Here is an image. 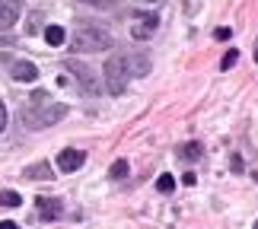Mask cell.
I'll use <instances>...</instances> for the list:
<instances>
[{"label": "cell", "instance_id": "obj_2", "mask_svg": "<svg viewBox=\"0 0 258 229\" xmlns=\"http://www.w3.org/2000/svg\"><path fill=\"white\" fill-rule=\"evenodd\" d=\"M112 48V35L102 26H80L71 35V51H108Z\"/></svg>", "mask_w": 258, "mask_h": 229}, {"label": "cell", "instance_id": "obj_21", "mask_svg": "<svg viewBox=\"0 0 258 229\" xmlns=\"http://www.w3.org/2000/svg\"><path fill=\"white\" fill-rule=\"evenodd\" d=\"M233 32H230V29H217V42H226V38H230Z\"/></svg>", "mask_w": 258, "mask_h": 229}, {"label": "cell", "instance_id": "obj_1", "mask_svg": "<svg viewBox=\"0 0 258 229\" xmlns=\"http://www.w3.org/2000/svg\"><path fill=\"white\" fill-rule=\"evenodd\" d=\"M64 115H67V105L57 102L51 93H42V89L29 96L26 108H23V118H26V124L32 127V131H45V127L57 124Z\"/></svg>", "mask_w": 258, "mask_h": 229}, {"label": "cell", "instance_id": "obj_4", "mask_svg": "<svg viewBox=\"0 0 258 229\" xmlns=\"http://www.w3.org/2000/svg\"><path fill=\"white\" fill-rule=\"evenodd\" d=\"M67 70H71L74 77H77V83H80V89L86 96H96L99 93V83H96V77H93V70L83 64V61H67Z\"/></svg>", "mask_w": 258, "mask_h": 229}, {"label": "cell", "instance_id": "obj_19", "mask_svg": "<svg viewBox=\"0 0 258 229\" xmlns=\"http://www.w3.org/2000/svg\"><path fill=\"white\" fill-rule=\"evenodd\" d=\"M236 57H239V51H226V54H223V64H220V67H223V70H230V67L236 64Z\"/></svg>", "mask_w": 258, "mask_h": 229}, {"label": "cell", "instance_id": "obj_15", "mask_svg": "<svg viewBox=\"0 0 258 229\" xmlns=\"http://www.w3.org/2000/svg\"><path fill=\"white\" fill-rule=\"evenodd\" d=\"M172 188H175V178L172 175H160V178H156V191H160V194H169Z\"/></svg>", "mask_w": 258, "mask_h": 229}, {"label": "cell", "instance_id": "obj_10", "mask_svg": "<svg viewBox=\"0 0 258 229\" xmlns=\"http://www.w3.org/2000/svg\"><path fill=\"white\" fill-rule=\"evenodd\" d=\"M35 77H38V70H35L32 61H13V80H19V83H32Z\"/></svg>", "mask_w": 258, "mask_h": 229}, {"label": "cell", "instance_id": "obj_8", "mask_svg": "<svg viewBox=\"0 0 258 229\" xmlns=\"http://www.w3.org/2000/svg\"><path fill=\"white\" fill-rule=\"evenodd\" d=\"M124 64H127V73H131V77H147L150 67H153L147 54H124Z\"/></svg>", "mask_w": 258, "mask_h": 229}, {"label": "cell", "instance_id": "obj_22", "mask_svg": "<svg viewBox=\"0 0 258 229\" xmlns=\"http://www.w3.org/2000/svg\"><path fill=\"white\" fill-rule=\"evenodd\" d=\"M4 127H7V105L0 102V131H4Z\"/></svg>", "mask_w": 258, "mask_h": 229}, {"label": "cell", "instance_id": "obj_13", "mask_svg": "<svg viewBox=\"0 0 258 229\" xmlns=\"http://www.w3.org/2000/svg\"><path fill=\"white\" fill-rule=\"evenodd\" d=\"M64 38H67V32H64L61 26H48V29H45V42L51 45V48H57V45H64Z\"/></svg>", "mask_w": 258, "mask_h": 229}, {"label": "cell", "instance_id": "obj_3", "mask_svg": "<svg viewBox=\"0 0 258 229\" xmlns=\"http://www.w3.org/2000/svg\"><path fill=\"white\" fill-rule=\"evenodd\" d=\"M105 73V89L112 96H121L127 89V80H131V73H127V64H124V54H112L102 67Z\"/></svg>", "mask_w": 258, "mask_h": 229}, {"label": "cell", "instance_id": "obj_14", "mask_svg": "<svg viewBox=\"0 0 258 229\" xmlns=\"http://www.w3.org/2000/svg\"><path fill=\"white\" fill-rule=\"evenodd\" d=\"M19 204H23L19 191H0V207H19Z\"/></svg>", "mask_w": 258, "mask_h": 229}, {"label": "cell", "instance_id": "obj_20", "mask_svg": "<svg viewBox=\"0 0 258 229\" xmlns=\"http://www.w3.org/2000/svg\"><path fill=\"white\" fill-rule=\"evenodd\" d=\"M230 169H233V172H242V159L233 156V159H230Z\"/></svg>", "mask_w": 258, "mask_h": 229}, {"label": "cell", "instance_id": "obj_9", "mask_svg": "<svg viewBox=\"0 0 258 229\" xmlns=\"http://www.w3.org/2000/svg\"><path fill=\"white\" fill-rule=\"evenodd\" d=\"M156 26H160V16H156V13H147V16L137 19V26L131 29V35L134 38H150L156 32Z\"/></svg>", "mask_w": 258, "mask_h": 229}, {"label": "cell", "instance_id": "obj_23", "mask_svg": "<svg viewBox=\"0 0 258 229\" xmlns=\"http://www.w3.org/2000/svg\"><path fill=\"white\" fill-rule=\"evenodd\" d=\"M195 182H198L195 172H185V175H182V185H195Z\"/></svg>", "mask_w": 258, "mask_h": 229}, {"label": "cell", "instance_id": "obj_24", "mask_svg": "<svg viewBox=\"0 0 258 229\" xmlns=\"http://www.w3.org/2000/svg\"><path fill=\"white\" fill-rule=\"evenodd\" d=\"M252 57H255V61H258V42H255V51H252Z\"/></svg>", "mask_w": 258, "mask_h": 229}, {"label": "cell", "instance_id": "obj_5", "mask_svg": "<svg viewBox=\"0 0 258 229\" xmlns=\"http://www.w3.org/2000/svg\"><path fill=\"white\" fill-rule=\"evenodd\" d=\"M19 13H23V0H0V32L13 29Z\"/></svg>", "mask_w": 258, "mask_h": 229}, {"label": "cell", "instance_id": "obj_17", "mask_svg": "<svg viewBox=\"0 0 258 229\" xmlns=\"http://www.w3.org/2000/svg\"><path fill=\"white\" fill-rule=\"evenodd\" d=\"M80 4L96 7V10H112V7H115V0H80Z\"/></svg>", "mask_w": 258, "mask_h": 229}, {"label": "cell", "instance_id": "obj_12", "mask_svg": "<svg viewBox=\"0 0 258 229\" xmlns=\"http://www.w3.org/2000/svg\"><path fill=\"white\" fill-rule=\"evenodd\" d=\"M178 156H182V159H195V163H198V159H201L204 156V146L201 143H182V146H178Z\"/></svg>", "mask_w": 258, "mask_h": 229}, {"label": "cell", "instance_id": "obj_11", "mask_svg": "<svg viewBox=\"0 0 258 229\" xmlns=\"http://www.w3.org/2000/svg\"><path fill=\"white\" fill-rule=\"evenodd\" d=\"M54 172H51V166L48 163H35V166H26V172H23V178H29V182H38V178H51Z\"/></svg>", "mask_w": 258, "mask_h": 229}, {"label": "cell", "instance_id": "obj_7", "mask_svg": "<svg viewBox=\"0 0 258 229\" xmlns=\"http://www.w3.org/2000/svg\"><path fill=\"white\" fill-rule=\"evenodd\" d=\"M83 163H86L83 150H61L57 153V169H61V172H77Z\"/></svg>", "mask_w": 258, "mask_h": 229}, {"label": "cell", "instance_id": "obj_18", "mask_svg": "<svg viewBox=\"0 0 258 229\" xmlns=\"http://www.w3.org/2000/svg\"><path fill=\"white\" fill-rule=\"evenodd\" d=\"M38 23H42V16H38V13H32V16H29V26H26V32H29V35H35V32H38Z\"/></svg>", "mask_w": 258, "mask_h": 229}, {"label": "cell", "instance_id": "obj_6", "mask_svg": "<svg viewBox=\"0 0 258 229\" xmlns=\"http://www.w3.org/2000/svg\"><path fill=\"white\" fill-rule=\"evenodd\" d=\"M38 220H45V223H54V220H61L64 216V207L61 201H54V197H38Z\"/></svg>", "mask_w": 258, "mask_h": 229}, {"label": "cell", "instance_id": "obj_16", "mask_svg": "<svg viewBox=\"0 0 258 229\" xmlns=\"http://www.w3.org/2000/svg\"><path fill=\"white\" fill-rule=\"evenodd\" d=\"M108 175H112L115 182H118V178H124V175H127V163H124V159H118V163H112V169H108Z\"/></svg>", "mask_w": 258, "mask_h": 229}]
</instances>
